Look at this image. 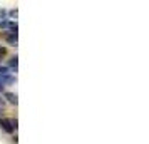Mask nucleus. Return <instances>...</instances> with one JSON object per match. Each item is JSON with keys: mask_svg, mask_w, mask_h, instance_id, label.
<instances>
[{"mask_svg": "<svg viewBox=\"0 0 149 144\" xmlns=\"http://www.w3.org/2000/svg\"><path fill=\"white\" fill-rule=\"evenodd\" d=\"M0 127L5 131V132H14V131L17 129V119L3 117V119H0Z\"/></svg>", "mask_w": 149, "mask_h": 144, "instance_id": "obj_1", "label": "nucleus"}, {"mask_svg": "<svg viewBox=\"0 0 149 144\" xmlns=\"http://www.w3.org/2000/svg\"><path fill=\"white\" fill-rule=\"evenodd\" d=\"M3 109H5V101L0 97V114H2V111H3Z\"/></svg>", "mask_w": 149, "mask_h": 144, "instance_id": "obj_5", "label": "nucleus"}, {"mask_svg": "<svg viewBox=\"0 0 149 144\" xmlns=\"http://www.w3.org/2000/svg\"><path fill=\"white\" fill-rule=\"evenodd\" d=\"M7 42L10 44V45H17V42H19L17 32H10V30H8V34H7Z\"/></svg>", "mask_w": 149, "mask_h": 144, "instance_id": "obj_2", "label": "nucleus"}, {"mask_svg": "<svg viewBox=\"0 0 149 144\" xmlns=\"http://www.w3.org/2000/svg\"><path fill=\"white\" fill-rule=\"evenodd\" d=\"M5 99H8V102L10 104H17L19 102V101H17V96L12 94V92H5Z\"/></svg>", "mask_w": 149, "mask_h": 144, "instance_id": "obj_4", "label": "nucleus"}, {"mask_svg": "<svg viewBox=\"0 0 149 144\" xmlns=\"http://www.w3.org/2000/svg\"><path fill=\"white\" fill-rule=\"evenodd\" d=\"M3 89H5V84H3V82H2V81H0V92H2V90H3Z\"/></svg>", "mask_w": 149, "mask_h": 144, "instance_id": "obj_6", "label": "nucleus"}, {"mask_svg": "<svg viewBox=\"0 0 149 144\" xmlns=\"http://www.w3.org/2000/svg\"><path fill=\"white\" fill-rule=\"evenodd\" d=\"M8 65H10V70L12 72H17V65H19V57L15 55V57H12L10 59V62H8Z\"/></svg>", "mask_w": 149, "mask_h": 144, "instance_id": "obj_3", "label": "nucleus"}]
</instances>
